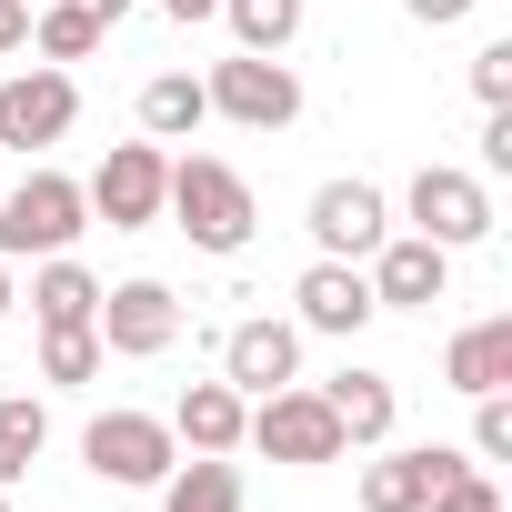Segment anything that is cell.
Segmentation results:
<instances>
[{
	"mask_svg": "<svg viewBox=\"0 0 512 512\" xmlns=\"http://www.w3.org/2000/svg\"><path fill=\"white\" fill-rule=\"evenodd\" d=\"M161 221H181V231H191V251H221V262H231L262 211H251V181H241L231 161H201V151H191V161H171Z\"/></svg>",
	"mask_w": 512,
	"mask_h": 512,
	"instance_id": "obj_1",
	"label": "cell"
},
{
	"mask_svg": "<svg viewBox=\"0 0 512 512\" xmlns=\"http://www.w3.org/2000/svg\"><path fill=\"white\" fill-rule=\"evenodd\" d=\"M91 231V201L71 171H31V181H0V262H51Z\"/></svg>",
	"mask_w": 512,
	"mask_h": 512,
	"instance_id": "obj_2",
	"label": "cell"
},
{
	"mask_svg": "<svg viewBox=\"0 0 512 512\" xmlns=\"http://www.w3.org/2000/svg\"><path fill=\"white\" fill-rule=\"evenodd\" d=\"M201 101H211L221 121H241V131H292V121H302V81H292L282 51H231V61H211Z\"/></svg>",
	"mask_w": 512,
	"mask_h": 512,
	"instance_id": "obj_3",
	"label": "cell"
},
{
	"mask_svg": "<svg viewBox=\"0 0 512 512\" xmlns=\"http://www.w3.org/2000/svg\"><path fill=\"white\" fill-rule=\"evenodd\" d=\"M241 442L251 452H272V462H342L352 442H342V422H332V402L312 392V382H282V392H262L251 402V422H241Z\"/></svg>",
	"mask_w": 512,
	"mask_h": 512,
	"instance_id": "obj_4",
	"label": "cell"
},
{
	"mask_svg": "<svg viewBox=\"0 0 512 512\" xmlns=\"http://www.w3.org/2000/svg\"><path fill=\"white\" fill-rule=\"evenodd\" d=\"M81 462H91L101 482H121V492H161V472L181 462V442H171L161 412H101V422L81 432Z\"/></svg>",
	"mask_w": 512,
	"mask_h": 512,
	"instance_id": "obj_5",
	"label": "cell"
},
{
	"mask_svg": "<svg viewBox=\"0 0 512 512\" xmlns=\"http://www.w3.org/2000/svg\"><path fill=\"white\" fill-rule=\"evenodd\" d=\"M161 191H171V151H161V141H121V151L81 181V201H91L111 231H151V221H161Z\"/></svg>",
	"mask_w": 512,
	"mask_h": 512,
	"instance_id": "obj_6",
	"label": "cell"
},
{
	"mask_svg": "<svg viewBox=\"0 0 512 512\" xmlns=\"http://www.w3.org/2000/svg\"><path fill=\"white\" fill-rule=\"evenodd\" d=\"M91 332H101V352H121V362H151V352H171L181 342V292L171 282H111L101 292V312H91Z\"/></svg>",
	"mask_w": 512,
	"mask_h": 512,
	"instance_id": "obj_7",
	"label": "cell"
},
{
	"mask_svg": "<svg viewBox=\"0 0 512 512\" xmlns=\"http://www.w3.org/2000/svg\"><path fill=\"white\" fill-rule=\"evenodd\" d=\"M71 121H81V81L71 71H11L0 81V151H51V141H71Z\"/></svg>",
	"mask_w": 512,
	"mask_h": 512,
	"instance_id": "obj_8",
	"label": "cell"
},
{
	"mask_svg": "<svg viewBox=\"0 0 512 512\" xmlns=\"http://www.w3.org/2000/svg\"><path fill=\"white\" fill-rule=\"evenodd\" d=\"M412 231L442 241V251H472V241H492V191L452 161H422L412 171Z\"/></svg>",
	"mask_w": 512,
	"mask_h": 512,
	"instance_id": "obj_9",
	"label": "cell"
},
{
	"mask_svg": "<svg viewBox=\"0 0 512 512\" xmlns=\"http://www.w3.org/2000/svg\"><path fill=\"white\" fill-rule=\"evenodd\" d=\"M312 241H322V262H372L392 241V201L372 181H322L312 191Z\"/></svg>",
	"mask_w": 512,
	"mask_h": 512,
	"instance_id": "obj_10",
	"label": "cell"
},
{
	"mask_svg": "<svg viewBox=\"0 0 512 512\" xmlns=\"http://www.w3.org/2000/svg\"><path fill=\"white\" fill-rule=\"evenodd\" d=\"M372 312H432L442 292H452V251L442 241H422V231H402V241H382L372 251Z\"/></svg>",
	"mask_w": 512,
	"mask_h": 512,
	"instance_id": "obj_11",
	"label": "cell"
},
{
	"mask_svg": "<svg viewBox=\"0 0 512 512\" xmlns=\"http://www.w3.org/2000/svg\"><path fill=\"white\" fill-rule=\"evenodd\" d=\"M302 372V322H231V342H221V382L241 392V402H262V392H282Z\"/></svg>",
	"mask_w": 512,
	"mask_h": 512,
	"instance_id": "obj_12",
	"label": "cell"
},
{
	"mask_svg": "<svg viewBox=\"0 0 512 512\" xmlns=\"http://www.w3.org/2000/svg\"><path fill=\"white\" fill-rule=\"evenodd\" d=\"M462 472V452L452 442H412V452H382L372 472H362V512H422L442 482Z\"/></svg>",
	"mask_w": 512,
	"mask_h": 512,
	"instance_id": "obj_13",
	"label": "cell"
},
{
	"mask_svg": "<svg viewBox=\"0 0 512 512\" xmlns=\"http://www.w3.org/2000/svg\"><path fill=\"white\" fill-rule=\"evenodd\" d=\"M292 302H302V332H322V342H352V332L372 322V282H362V262H312V272L292 282Z\"/></svg>",
	"mask_w": 512,
	"mask_h": 512,
	"instance_id": "obj_14",
	"label": "cell"
},
{
	"mask_svg": "<svg viewBox=\"0 0 512 512\" xmlns=\"http://www.w3.org/2000/svg\"><path fill=\"white\" fill-rule=\"evenodd\" d=\"M322 402H332V422H342V442H392V422H402V392L382 382V372H362V362H342L332 382H312Z\"/></svg>",
	"mask_w": 512,
	"mask_h": 512,
	"instance_id": "obj_15",
	"label": "cell"
},
{
	"mask_svg": "<svg viewBox=\"0 0 512 512\" xmlns=\"http://www.w3.org/2000/svg\"><path fill=\"white\" fill-rule=\"evenodd\" d=\"M241 422H251V402L231 382H191L181 412H171V442L181 452H241Z\"/></svg>",
	"mask_w": 512,
	"mask_h": 512,
	"instance_id": "obj_16",
	"label": "cell"
},
{
	"mask_svg": "<svg viewBox=\"0 0 512 512\" xmlns=\"http://www.w3.org/2000/svg\"><path fill=\"white\" fill-rule=\"evenodd\" d=\"M442 382H452V392H502V382H512V322H472V332H452Z\"/></svg>",
	"mask_w": 512,
	"mask_h": 512,
	"instance_id": "obj_17",
	"label": "cell"
},
{
	"mask_svg": "<svg viewBox=\"0 0 512 512\" xmlns=\"http://www.w3.org/2000/svg\"><path fill=\"white\" fill-rule=\"evenodd\" d=\"M161 512H241V472L231 452H191L161 472Z\"/></svg>",
	"mask_w": 512,
	"mask_h": 512,
	"instance_id": "obj_18",
	"label": "cell"
},
{
	"mask_svg": "<svg viewBox=\"0 0 512 512\" xmlns=\"http://www.w3.org/2000/svg\"><path fill=\"white\" fill-rule=\"evenodd\" d=\"M31 312H41V332H51V322H91V312H101V282L71 262V251H51V262L31 272Z\"/></svg>",
	"mask_w": 512,
	"mask_h": 512,
	"instance_id": "obj_19",
	"label": "cell"
},
{
	"mask_svg": "<svg viewBox=\"0 0 512 512\" xmlns=\"http://www.w3.org/2000/svg\"><path fill=\"white\" fill-rule=\"evenodd\" d=\"M201 121H211V101H201V81H191V71L141 81V131H151V141H191Z\"/></svg>",
	"mask_w": 512,
	"mask_h": 512,
	"instance_id": "obj_20",
	"label": "cell"
},
{
	"mask_svg": "<svg viewBox=\"0 0 512 512\" xmlns=\"http://www.w3.org/2000/svg\"><path fill=\"white\" fill-rule=\"evenodd\" d=\"M221 21L241 51H292L302 41V0H221Z\"/></svg>",
	"mask_w": 512,
	"mask_h": 512,
	"instance_id": "obj_21",
	"label": "cell"
},
{
	"mask_svg": "<svg viewBox=\"0 0 512 512\" xmlns=\"http://www.w3.org/2000/svg\"><path fill=\"white\" fill-rule=\"evenodd\" d=\"M101 362H111V352H101V332H91V322H51V332H41V382L81 392Z\"/></svg>",
	"mask_w": 512,
	"mask_h": 512,
	"instance_id": "obj_22",
	"label": "cell"
},
{
	"mask_svg": "<svg viewBox=\"0 0 512 512\" xmlns=\"http://www.w3.org/2000/svg\"><path fill=\"white\" fill-rule=\"evenodd\" d=\"M41 442H51V412L11 392V402H0V492H11V482H21L31 462H41Z\"/></svg>",
	"mask_w": 512,
	"mask_h": 512,
	"instance_id": "obj_23",
	"label": "cell"
},
{
	"mask_svg": "<svg viewBox=\"0 0 512 512\" xmlns=\"http://www.w3.org/2000/svg\"><path fill=\"white\" fill-rule=\"evenodd\" d=\"M101 41H111V31H101V21H81V11H61V0H51V11L31 21V51H41L51 71H71V61H91Z\"/></svg>",
	"mask_w": 512,
	"mask_h": 512,
	"instance_id": "obj_24",
	"label": "cell"
},
{
	"mask_svg": "<svg viewBox=\"0 0 512 512\" xmlns=\"http://www.w3.org/2000/svg\"><path fill=\"white\" fill-rule=\"evenodd\" d=\"M472 452L512 462V392H472Z\"/></svg>",
	"mask_w": 512,
	"mask_h": 512,
	"instance_id": "obj_25",
	"label": "cell"
},
{
	"mask_svg": "<svg viewBox=\"0 0 512 512\" xmlns=\"http://www.w3.org/2000/svg\"><path fill=\"white\" fill-rule=\"evenodd\" d=\"M472 101L482 111H512V41H482L472 51Z\"/></svg>",
	"mask_w": 512,
	"mask_h": 512,
	"instance_id": "obj_26",
	"label": "cell"
},
{
	"mask_svg": "<svg viewBox=\"0 0 512 512\" xmlns=\"http://www.w3.org/2000/svg\"><path fill=\"white\" fill-rule=\"evenodd\" d=\"M422 512H502V492H492V472H472V462H462V472H452Z\"/></svg>",
	"mask_w": 512,
	"mask_h": 512,
	"instance_id": "obj_27",
	"label": "cell"
},
{
	"mask_svg": "<svg viewBox=\"0 0 512 512\" xmlns=\"http://www.w3.org/2000/svg\"><path fill=\"white\" fill-rule=\"evenodd\" d=\"M482 171H512V111L482 121Z\"/></svg>",
	"mask_w": 512,
	"mask_h": 512,
	"instance_id": "obj_28",
	"label": "cell"
},
{
	"mask_svg": "<svg viewBox=\"0 0 512 512\" xmlns=\"http://www.w3.org/2000/svg\"><path fill=\"white\" fill-rule=\"evenodd\" d=\"M402 11H412L422 31H452V21H472V0H402Z\"/></svg>",
	"mask_w": 512,
	"mask_h": 512,
	"instance_id": "obj_29",
	"label": "cell"
},
{
	"mask_svg": "<svg viewBox=\"0 0 512 512\" xmlns=\"http://www.w3.org/2000/svg\"><path fill=\"white\" fill-rule=\"evenodd\" d=\"M0 51H31V0H0Z\"/></svg>",
	"mask_w": 512,
	"mask_h": 512,
	"instance_id": "obj_30",
	"label": "cell"
},
{
	"mask_svg": "<svg viewBox=\"0 0 512 512\" xmlns=\"http://www.w3.org/2000/svg\"><path fill=\"white\" fill-rule=\"evenodd\" d=\"M61 11H81V21H101V31H121V21H131V0H61Z\"/></svg>",
	"mask_w": 512,
	"mask_h": 512,
	"instance_id": "obj_31",
	"label": "cell"
},
{
	"mask_svg": "<svg viewBox=\"0 0 512 512\" xmlns=\"http://www.w3.org/2000/svg\"><path fill=\"white\" fill-rule=\"evenodd\" d=\"M161 11H171V21H211V11H221V0H161Z\"/></svg>",
	"mask_w": 512,
	"mask_h": 512,
	"instance_id": "obj_32",
	"label": "cell"
},
{
	"mask_svg": "<svg viewBox=\"0 0 512 512\" xmlns=\"http://www.w3.org/2000/svg\"><path fill=\"white\" fill-rule=\"evenodd\" d=\"M11 302H21V282H11V262H0V322H11Z\"/></svg>",
	"mask_w": 512,
	"mask_h": 512,
	"instance_id": "obj_33",
	"label": "cell"
},
{
	"mask_svg": "<svg viewBox=\"0 0 512 512\" xmlns=\"http://www.w3.org/2000/svg\"><path fill=\"white\" fill-rule=\"evenodd\" d=\"M0 512H11V492H0Z\"/></svg>",
	"mask_w": 512,
	"mask_h": 512,
	"instance_id": "obj_34",
	"label": "cell"
}]
</instances>
